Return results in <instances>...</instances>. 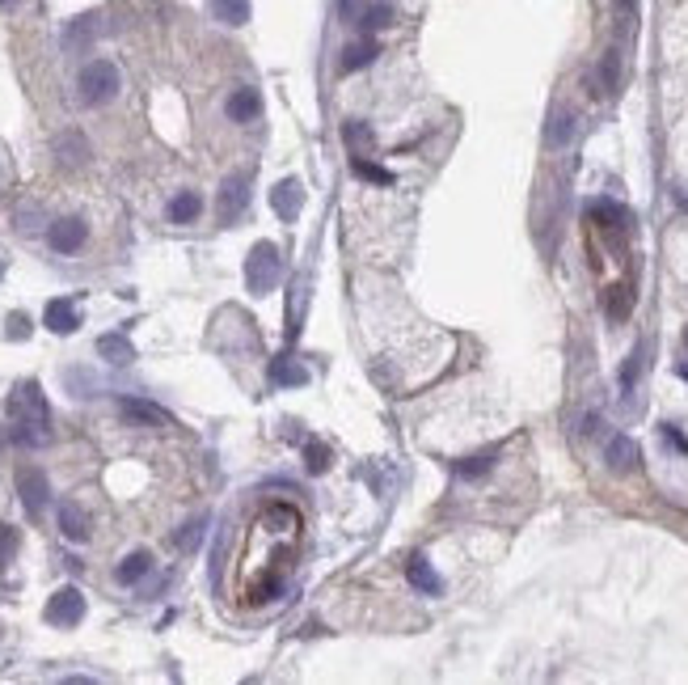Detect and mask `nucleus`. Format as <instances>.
Here are the masks:
<instances>
[{"label":"nucleus","instance_id":"72a5a7b5","mask_svg":"<svg viewBox=\"0 0 688 685\" xmlns=\"http://www.w3.org/2000/svg\"><path fill=\"white\" fill-rule=\"evenodd\" d=\"M30 335V318L26 313H13V318H9V338H26Z\"/></svg>","mask_w":688,"mask_h":685},{"label":"nucleus","instance_id":"c756f323","mask_svg":"<svg viewBox=\"0 0 688 685\" xmlns=\"http://www.w3.org/2000/svg\"><path fill=\"white\" fill-rule=\"evenodd\" d=\"M385 26H393V9L389 5H372L363 14V30H385Z\"/></svg>","mask_w":688,"mask_h":685},{"label":"nucleus","instance_id":"bb28decb","mask_svg":"<svg viewBox=\"0 0 688 685\" xmlns=\"http://www.w3.org/2000/svg\"><path fill=\"white\" fill-rule=\"evenodd\" d=\"M304 465H308V474H326V470H330V448L308 440V445H304Z\"/></svg>","mask_w":688,"mask_h":685},{"label":"nucleus","instance_id":"e433bc0d","mask_svg":"<svg viewBox=\"0 0 688 685\" xmlns=\"http://www.w3.org/2000/svg\"><path fill=\"white\" fill-rule=\"evenodd\" d=\"M9 5H13V0H0V9H9Z\"/></svg>","mask_w":688,"mask_h":685},{"label":"nucleus","instance_id":"2eb2a0df","mask_svg":"<svg viewBox=\"0 0 688 685\" xmlns=\"http://www.w3.org/2000/svg\"><path fill=\"white\" fill-rule=\"evenodd\" d=\"M199 212H203L199 191H182V195L169 199V224H191V221H199Z\"/></svg>","mask_w":688,"mask_h":685},{"label":"nucleus","instance_id":"423d86ee","mask_svg":"<svg viewBox=\"0 0 688 685\" xmlns=\"http://www.w3.org/2000/svg\"><path fill=\"white\" fill-rule=\"evenodd\" d=\"M17 495H22V504H26L30 517H42V508L51 500V487H47V474L26 465V470H17Z\"/></svg>","mask_w":688,"mask_h":685},{"label":"nucleus","instance_id":"b1692460","mask_svg":"<svg viewBox=\"0 0 688 685\" xmlns=\"http://www.w3.org/2000/svg\"><path fill=\"white\" fill-rule=\"evenodd\" d=\"M406 575H410V584L414 588H418V592H440V575H435V572H431V563L427 559H414L410 563V572H406Z\"/></svg>","mask_w":688,"mask_h":685},{"label":"nucleus","instance_id":"ddd939ff","mask_svg":"<svg viewBox=\"0 0 688 685\" xmlns=\"http://www.w3.org/2000/svg\"><path fill=\"white\" fill-rule=\"evenodd\" d=\"M575 111H553L550 114V127H545V149H566L575 140Z\"/></svg>","mask_w":688,"mask_h":685},{"label":"nucleus","instance_id":"5701e85b","mask_svg":"<svg viewBox=\"0 0 688 685\" xmlns=\"http://www.w3.org/2000/svg\"><path fill=\"white\" fill-rule=\"evenodd\" d=\"M271 381H275V385H304V381H308V373H304L291 356H279V360L271 364Z\"/></svg>","mask_w":688,"mask_h":685},{"label":"nucleus","instance_id":"393cba45","mask_svg":"<svg viewBox=\"0 0 688 685\" xmlns=\"http://www.w3.org/2000/svg\"><path fill=\"white\" fill-rule=\"evenodd\" d=\"M343 140H346V149H355V153L363 149V153H368V149H372V127L351 119V123H343Z\"/></svg>","mask_w":688,"mask_h":685},{"label":"nucleus","instance_id":"2f4dec72","mask_svg":"<svg viewBox=\"0 0 688 685\" xmlns=\"http://www.w3.org/2000/svg\"><path fill=\"white\" fill-rule=\"evenodd\" d=\"M490 465H495V457H469V462H460L456 470H460V478H482Z\"/></svg>","mask_w":688,"mask_h":685},{"label":"nucleus","instance_id":"39448f33","mask_svg":"<svg viewBox=\"0 0 688 685\" xmlns=\"http://www.w3.org/2000/svg\"><path fill=\"white\" fill-rule=\"evenodd\" d=\"M246 208H249V174H228L220 186V199H216V212H220L224 224H233Z\"/></svg>","mask_w":688,"mask_h":685},{"label":"nucleus","instance_id":"f8f14e48","mask_svg":"<svg viewBox=\"0 0 688 685\" xmlns=\"http://www.w3.org/2000/svg\"><path fill=\"white\" fill-rule=\"evenodd\" d=\"M224 111H228V119H233V123H249V119H258V114H262L258 89H237L233 98L224 102Z\"/></svg>","mask_w":688,"mask_h":685},{"label":"nucleus","instance_id":"c85d7f7f","mask_svg":"<svg viewBox=\"0 0 688 685\" xmlns=\"http://www.w3.org/2000/svg\"><path fill=\"white\" fill-rule=\"evenodd\" d=\"M604 309L612 313V318H625V313L633 309V293L630 288H612V296L604 301Z\"/></svg>","mask_w":688,"mask_h":685},{"label":"nucleus","instance_id":"7c9ffc66","mask_svg":"<svg viewBox=\"0 0 688 685\" xmlns=\"http://www.w3.org/2000/svg\"><path fill=\"white\" fill-rule=\"evenodd\" d=\"M17 554V529L13 525H0V567Z\"/></svg>","mask_w":688,"mask_h":685},{"label":"nucleus","instance_id":"7ed1b4c3","mask_svg":"<svg viewBox=\"0 0 688 685\" xmlns=\"http://www.w3.org/2000/svg\"><path fill=\"white\" fill-rule=\"evenodd\" d=\"M246 284L254 296H266L279 284V250L271 241H258L246 258Z\"/></svg>","mask_w":688,"mask_h":685},{"label":"nucleus","instance_id":"cd10ccee","mask_svg":"<svg viewBox=\"0 0 688 685\" xmlns=\"http://www.w3.org/2000/svg\"><path fill=\"white\" fill-rule=\"evenodd\" d=\"M203 529H207V517L191 520V525L178 533V550H199V542H203Z\"/></svg>","mask_w":688,"mask_h":685},{"label":"nucleus","instance_id":"9b49d317","mask_svg":"<svg viewBox=\"0 0 688 685\" xmlns=\"http://www.w3.org/2000/svg\"><path fill=\"white\" fill-rule=\"evenodd\" d=\"M42 322H47V330H56V335H72L81 326V313H76V305H72L68 296H56V301H47Z\"/></svg>","mask_w":688,"mask_h":685},{"label":"nucleus","instance_id":"6ab92c4d","mask_svg":"<svg viewBox=\"0 0 688 685\" xmlns=\"http://www.w3.org/2000/svg\"><path fill=\"white\" fill-rule=\"evenodd\" d=\"M211 17L224 26H246L249 22V0H211Z\"/></svg>","mask_w":688,"mask_h":685},{"label":"nucleus","instance_id":"f704fd0d","mask_svg":"<svg viewBox=\"0 0 688 685\" xmlns=\"http://www.w3.org/2000/svg\"><path fill=\"white\" fill-rule=\"evenodd\" d=\"M638 364H642V351H633L630 364H625V373H621V381H625V385H633V377H638Z\"/></svg>","mask_w":688,"mask_h":685},{"label":"nucleus","instance_id":"dca6fc26","mask_svg":"<svg viewBox=\"0 0 688 685\" xmlns=\"http://www.w3.org/2000/svg\"><path fill=\"white\" fill-rule=\"evenodd\" d=\"M148 572H152V554H148V550H136V554H127V559L119 563L114 580H119V584H139Z\"/></svg>","mask_w":688,"mask_h":685},{"label":"nucleus","instance_id":"9d476101","mask_svg":"<svg viewBox=\"0 0 688 685\" xmlns=\"http://www.w3.org/2000/svg\"><path fill=\"white\" fill-rule=\"evenodd\" d=\"M119 410H123V419L144 423V428H169V410H161L156 402H144V398H119Z\"/></svg>","mask_w":688,"mask_h":685},{"label":"nucleus","instance_id":"1a4fd4ad","mask_svg":"<svg viewBox=\"0 0 688 685\" xmlns=\"http://www.w3.org/2000/svg\"><path fill=\"white\" fill-rule=\"evenodd\" d=\"M271 208L283 216V221H296L300 216V208H304V186H300V178H283L271 191Z\"/></svg>","mask_w":688,"mask_h":685},{"label":"nucleus","instance_id":"f03ea898","mask_svg":"<svg viewBox=\"0 0 688 685\" xmlns=\"http://www.w3.org/2000/svg\"><path fill=\"white\" fill-rule=\"evenodd\" d=\"M81 102L85 106H106V102L119 94V68L111 59H89L81 68Z\"/></svg>","mask_w":688,"mask_h":685},{"label":"nucleus","instance_id":"4468645a","mask_svg":"<svg viewBox=\"0 0 688 685\" xmlns=\"http://www.w3.org/2000/svg\"><path fill=\"white\" fill-rule=\"evenodd\" d=\"M59 533H64L68 542H85V537H89V517L81 512V504H72V500L59 504Z\"/></svg>","mask_w":688,"mask_h":685},{"label":"nucleus","instance_id":"a878e982","mask_svg":"<svg viewBox=\"0 0 688 685\" xmlns=\"http://www.w3.org/2000/svg\"><path fill=\"white\" fill-rule=\"evenodd\" d=\"M351 169H355V178H368V182H376V186H393V174H389V169H380V166H372L368 157H359V153H355Z\"/></svg>","mask_w":688,"mask_h":685},{"label":"nucleus","instance_id":"0eeeda50","mask_svg":"<svg viewBox=\"0 0 688 685\" xmlns=\"http://www.w3.org/2000/svg\"><path fill=\"white\" fill-rule=\"evenodd\" d=\"M85 238H89V224L81 216H64V221H56L47 229V246L56 254H76L85 246Z\"/></svg>","mask_w":688,"mask_h":685},{"label":"nucleus","instance_id":"6e6552de","mask_svg":"<svg viewBox=\"0 0 688 685\" xmlns=\"http://www.w3.org/2000/svg\"><path fill=\"white\" fill-rule=\"evenodd\" d=\"M604 462H608L612 474H630V470H638V462H642V448H638V440H630V436H608Z\"/></svg>","mask_w":688,"mask_h":685},{"label":"nucleus","instance_id":"a211bd4d","mask_svg":"<svg viewBox=\"0 0 688 685\" xmlns=\"http://www.w3.org/2000/svg\"><path fill=\"white\" fill-rule=\"evenodd\" d=\"M97 356L111 360V364H131L136 360V347H131L123 335H102L97 338Z\"/></svg>","mask_w":688,"mask_h":685},{"label":"nucleus","instance_id":"412c9836","mask_svg":"<svg viewBox=\"0 0 688 685\" xmlns=\"http://www.w3.org/2000/svg\"><path fill=\"white\" fill-rule=\"evenodd\" d=\"M56 157H59V166H81L85 157H89V144L76 136V131H68V136H59L56 140Z\"/></svg>","mask_w":688,"mask_h":685},{"label":"nucleus","instance_id":"20e7f679","mask_svg":"<svg viewBox=\"0 0 688 685\" xmlns=\"http://www.w3.org/2000/svg\"><path fill=\"white\" fill-rule=\"evenodd\" d=\"M81 617H85V597H81V588L64 584V588L56 592V597L47 601V622H51V626H76Z\"/></svg>","mask_w":688,"mask_h":685},{"label":"nucleus","instance_id":"f3484780","mask_svg":"<svg viewBox=\"0 0 688 685\" xmlns=\"http://www.w3.org/2000/svg\"><path fill=\"white\" fill-rule=\"evenodd\" d=\"M617 89H621V56L604 51L600 68H595V94H617Z\"/></svg>","mask_w":688,"mask_h":685},{"label":"nucleus","instance_id":"4c0bfd02","mask_svg":"<svg viewBox=\"0 0 688 685\" xmlns=\"http://www.w3.org/2000/svg\"><path fill=\"white\" fill-rule=\"evenodd\" d=\"M684 338H688V335H684Z\"/></svg>","mask_w":688,"mask_h":685},{"label":"nucleus","instance_id":"4be33fe9","mask_svg":"<svg viewBox=\"0 0 688 685\" xmlns=\"http://www.w3.org/2000/svg\"><path fill=\"white\" fill-rule=\"evenodd\" d=\"M592 216H595V221H604V229H630V224H633L630 212L621 208V203H608V199H595Z\"/></svg>","mask_w":688,"mask_h":685},{"label":"nucleus","instance_id":"aec40b11","mask_svg":"<svg viewBox=\"0 0 688 685\" xmlns=\"http://www.w3.org/2000/svg\"><path fill=\"white\" fill-rule=\"evenodd\" d=\"M380 56V47H376L372 39H363V42H351L343 51V72H355V68H368L372 59Z\"/></svg>","mask_w":688,"mask_h":685},{"label":"nucleus","instance_id":"473e14b6","mask_svg":"<svg viewBox=\"0 0 688 685\" xmlns=\"http://www.w3.org/2000/svg\"><path fill=\"white\" fill-rule=\"evenodd\" d=\"M663 440H667L675 453H688V436L680 432V428H672V423H663Z\"/></svg>","mask_w":688,"mask_h":685},{"label":"nucleus","instance_id":"f257e3e1","mask_svg":"<svg viewBox=\"0 0 688 685\" xmlns=\"http://www.w3.org/2000/svg\"><path fill=\"white\" fill-rule=\"evenodd\" d=\"M9 415H13V440L22 448H42L51 440V410L42 398L39 381H22L9 398Z\"/></svg>","mask_w":688,"mask_h":685},{"label":"nucleus","instance_id":"c9c22d12","mask_svg":"<svg viewBox=\"0 0 688 685\" xmlns=\"http://www.w3.org/2000/svg\"><path fill=\"white\" fill-rule=\"evenodd\" d=\"M680 377H684V381H688V360H684V364H680Z\"/></svg>","mask_w":688,"mask_h":685}]
</instances>
